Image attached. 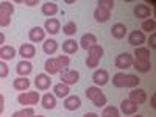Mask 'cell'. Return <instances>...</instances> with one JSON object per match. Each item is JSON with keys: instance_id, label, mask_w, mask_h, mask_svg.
I'll list each match as a JSON object with an SVG mask.
<instances>
[{"instance_id": "cell-1", "label": "cell", "mask_w": 156, "mask_h": 117, "mask_svg": "<svg viewBox=\"0 0 156 117\" xmlns=\"http://www.w3.org/2000/svg\"><path fill=\"white\" fill-rule=\"evenodd\" d=\"M70 64V58L67 55H59L56 58H48L44 62V69L47 75H55L59 73L62 69H67Z\"/></svg>"}, {"instance_id": "cell-2", "label": "cell", "mask_w": 156, "mask_h": 117, "mask_svg": "<svg viewBox=\"0 0 156 117\" xmlns=\"http://www.w3.org/2000/svg\"><path fill=\"white\" fill-rule=\"evenodd\" d=\"M139 83H140L139 76L133 75V73L119 72V73L112 75V86L114 87H131V89H134V87L139 86Z\"/></svg>"}, {"instance_id": "cell-3", "label": "cell", "mask_w": 156, "mask_h": 117, "mask_svg": "<svg viewBox=\"0 0 156 117\" xmlns=\"http://www.w3.org/2000/svg\"><path fill=\"white\" fill-rule=\"evenodd\" d=\"M103 47L101 45H98V44H95L94 47H90L89 50H87V58H86V66L89 67V69H95L97 66H98V62H100V59H101V56H103Z\"/></svg>"}, {"instance_id": "cell-4", "label": "cell", "mask_w": 156, "mask_h": 117, "mask_svg": "<svg viewBox=\"0 0 156 117\" xmlns=\"http://www.w3.org/2000/svg\"><path fill=\"white\" fill-rule=\"evenodd\" d=\"M39 100H41L39 92H20L17 95L19 105H23V106H34V105H37Z\"/></svg>"}, {"instance_id": "cell-5", "label": "cell", "mask_w": 156, "mask_h": 117, "mask_svg": "<svg viewBox=\"0 0 156 117\" xmlns=\"http://www.w3.org/2000/svg\"><path fill=\"white\" fill-rule=\"evenodd\" d=\"M59 73H61V83L67 84V86L76 84L78 81H80V72H78V70H72V69H62Z\"/></svg>"}, {"instance_id": "cell-6", "label": "cell", "mask_w": 156, "mask_h": 117, "mask_svg": "<svg viewBox=\"0 0 156 117\" xmlns=\"http://www.w3.org/2000/svg\"><path fill=\"white\" fill-rule=\"evenodd\" d=\"M133 55H129V53H120V55H117L115 59H114V66L117 69H120V70H125V69H129L133 66Z\"/></svg>"}, {"instance_id": "cell-7", "label": "cell", "mask_w": 156, "mask_h": 117, "mask_svg": "<svg viewBox=\"0 0 156 117\" xmlns=\"http://www.w3.org/2000/svg\"><path fill=\"white\" fill-rule=\"evenodd\" d=\"M92 81H94V86H98V87L108 84V81H109V73H108V70H106V69H97V70L92 73Z\"/></svg>"}, {"instance_id": "cell-8", "label": "cell", "mask_w": 156, "mask_h": 117, "mask_svg": "<svg viewBox=\"0 0 156 117\" xmlns=\"http://www.w3.org/2000/svg\"><path fill=\"white\" fill-rule=\"evenodd\" d=\"M145 33L142 30H133L128 36V44H131L133 47H140L142 44H145Z\"/></svg>"}, {"instance_id": "cell-9", "label": "cell", "mask_w": 156, "mask_h": 117, "mask_svg": "<svg viewBox=\"0 0 156 117\" xmlns=\"http://www.w3.org/2000/svg\"><path fill=\"white\" fill-rule=\"evenodd\" d=\"M34 86L37 90H47L51 86V78L47 73H37L34 78Z\"/></svg>"}, {"instance_id": "cell-10", "label": "cell", "mask_w": 156, "mask_h": 117, "mask_svg": "<svg viewBox=\"0 0 156 117\" xmlns=\"http://www.w3.org/2000/svg\"><path fill=\"white\" fill-rule=\"evenodd\" d=\"M44 30H45V33L55 36V34H58L59 30H61V22H59L56 17H50V19H47V20L44 22Z\"/></svg>"}, {"instance_id": "cell-11", "label": "cell", "mask_w": 156, "mask_h": 117, "mask_svg": "<svg viewBox=\"0 0 156 117\" xmlns=\"http://www.w3.org/2000/svg\"><path fill=\"white\" fill-rule=\"evenodd\" d=\"M129 100L134 101L136 105H144L147 101V92L140 87H134L131 92H129Z\"/></svg>"}, {"instance_id": "cell-12", "label": "cell", "mask_w": 156, "mask_h": 117, "mask_svg": "<svg viewBox=\"0 0 156 117\" xmlns=\"http://www.w3.org/2000/svg\"><path fill=\"white\" fill-rule=\"evenodd\" d=\"M153 14V11H151V8L148 6V5H145V3H137L136 6H134V16L137 17V19H150V16Z\"/></svg>"}, {"instance_id": "cell-13", "label": "cell", "mask_w": 156, "mask_h": 117, "mask_svg": "<svg viewBox=\"0 0 156 117\" xmlns=\"http://www.w3.org/2000/svg\"><path fill=\"white\" fill-rule=\"evenodd\" d=\"M28 39L31 42H44L45 41V30L41 27H33L28 31Z\"/></svg>"}, {"instance_id": "cell-14", "label": "cell", "mask_w": 156, "mask_h": 117, "mask_svg": "<svg viewBox=\"0 0 156 117\" xmlns=\"http://www.w3.org/2000/svg\"><path fill=\"white\" fill-rule=\"evenodd\" d=\"M97 44V36L94 33H84L80 39V47L84 48L86 51L90 48V47H94Z\"/></svg>"}, {"instance_id": "cell-15", "label": "cell", "mask_w": 156, "mask_h": 117, "mask_svg": "<svg viewBox=\"0 0 156 117\" xmlns=\"http://www.w3.org/2000/svg\"><path fill=\"white\" fill-rule=\"evenodd\" d=\"M81 106V98L78 95H67L64 98V108L67 111H76Z\"/></svg>"}, {"instance_id": "cell-16", "label": "cell", "mask_w": 156, "mask_h": 117, "mask_svg": "<svg viewBox=\"0 0 156 117\" xmlns=\"http://www.w3.org/2000/svg\"><path fill=\"white\" fill-rule=\"evenodd\" d=\"M17 53L23 58V59H31L34 55H36V47H34V44H22L20 47H19V51Z\"/></svg>"}, {"instance_id": "cell-17", "label": "cell", "mask_w": 156, "mask_h": 117, "mask_svg": "<svg viewBox=\"0 0 156 117\" xmlns=\"http://www.w3.org/2000/svg\"><path fill=\"white\" fill-rule=\"evenodd\" d=\"M137 108H139V105H136V103L131 101L129 98L122 100V103H120V111H122L125 115H133V114H136V112H137Z\"/></svg>"}, {"instance_id": "cell-18", "label": "cell", "mask_w": 156, "mask_h": 117, "mask_svg": "<svg viewBox=\"0 0 156 117\" xmlns=\"http://www.w3.org/2000/svg\"><path fill=\"white\" fill-rule=\"evenodd\" d=\"M131 67H134L140 73H147V72L151 70V62H150V59H137V58H134Z\"/></svg>"}, {"instance_id": "cell-19", "label": "cell", "mask_w": 156, "mask_h": 117, "mask_svg": "<svg viewBox=\"0 0 156 117\" xmlns=\"http://www.w3.org/2000/svg\"><path fill=\"white\" fill-rule=\"evenodd\" d=\"M33 70V64L27 59H22L20 62H17V66H16V72L19 76H28Z\"/></svg>"}, {"instance_id": "cell-20", "label": "cell", "mask_w": 156, "mask_h": 117, "mask_svg": "<svg viewBox=\"0 0 156 117\" xmlns=\"http://www.w3.org/2000/svg\"><path fill=\"white\" fill-rule=\"evenodd\" d=\"M109 17H111V11L101 8V6H97V8L94 9V19H95V22L105 23V22L109 20Z\"/></svg>"}, {"instance_id": "cell-21", "label": "cell", "mask_w": 156, "mask_h": 117, "mask_svg": "<svg viewBox=\"0 0 156 117\" xmlns=\"http://www.w3.org/2000/svg\"><path fill=\"white\" fill-rule=\"evenodd\" d=\"M16 55H17V51H16V48L12 45H2L0 47V59L2 61H9Z\"/></svg>"}, {"instance_id": "cell-22", "label": "cell", "mask_w": 156, "mask_h": 117, "mask_svg": "<svg viewBox=\"0 0 156 117\" xmlns=\"http://www.w3.org/2000/svg\"><path fill=\"white\" fill-rule=\"evenodd\" d=\"M41 105H42L44 109H55V106H56V97L53 94H50V92L44 94L41 97Z\"/></svg>"}, {"instance_id": "cell-23", "label": "cell", "mask_w": 156, "mask_h": 117, "mask_svg": "<svg viewBox=\"0 0 156 117\" xmlns=\"http://www.w3.org/2000/svg\"><path fill=\"white\" fill-rule=\"evenodd\" d=\"M42 50H44L45 55H55L56 50H58V42L55 41V39L48 37L42 42Z\"/></svg>"}, {"instance_id": "cell-24", "label": "cell", "mask_w": 156, "mask_h": 117, "mask_svg": "<svg viewBox=\"0 0 156 117\" xmlns=\"http://www.w3.org/2000/svg\"><path fill=\"white\" fill-rule=\"evenodd\" d=\"M41 11H42L44 16H47V17L50 19V17L56 16V12H58V5H56L55 2H45V3H42Z\"/></svg>"}, {"instance_id": "cell-25", "label": "cell", "mask_w": 156, "mask_h": 117, "mask_svg": "<svg viewBox=\"0 0 156 117\" xmlns=\"http://www.w3.org/2000/svg\"><path fill=\"white\" fill-rule=\"evenodd\" d=\"M69 92H70L69 86L64 84V83H58V84L53 86V95L56 98H66L69 95Z\"/></svg>"}, {"instance_id": "cell-26", "label": "cell", "mask_w": 156, "mask_h": 117, "mask_svg": "<svg viewBox=\"0 0 156 117\" xmlns=\"http://www.w3.org/2000/svg\"><path fill=\"white\" fill-rule=\"evenodd\" d=\"M111 34L114 39H123L125 34H126V27H125V23H120V22H117L112 25V28H111Z\"/></svg>"}, {"instance_id": "cell-27", "label": "cell", "mask_w": 156, "mask_h": 117, "mask_svg": "<svg viewBox=\"0 0 156 117\" xmlns=\"http://www.w3.org/2000/svg\"><path fill=\"white\" fill-rule=\"evenodd\" d=\"M30 80L27 76H17L14 81H12V87H14L16 90H20V92H23V90H27L30 87Z\"/></svg>"}, {"instance_id": "cell-28", "label": "cell", "mask_w": 156, "mask_h": 117, "mask_svg": "<svg viewBox=\"0 0 156 117\" xmlns=\"http://www.w3.org/2000/svg\"><path fill=\"white\" fill-rule=\"evenodd\" d=\"M76 50H78V42L75 41V39H67V41L62 42V51L67 56L69 55H75Z\"/></svg>"}, {"instance_id": "cell-29", "label": "cell", "mask_w": 156, "mask_h": 117, "mask_svg": "<svg viewBox=\"0 0 156 117\" xmlns=\"http://www.w3.org/2000/svg\"><path fill=\"white\" fill-rule=\"evenodd\" d=\"M84 94H86V97H87V100H90V101H94L100 94H103L101 92V89L98 87V86H89L86 90H84Z\"/></svg>"}, {"instance_id": "cell-30", "label": "cell", "mask_w": 156, "mask_h": 117, "mask_svg": "<svg viewBox=\"0 0 156 117\" xmlns=\"http://www.w3.org/2000/svg\"><path fill=\"white\" fill-rule=\"evenodd\" d=\"M133 55H134L133 58H137V59H150V50L145 47H136Z\"/></svg>"}, {"instance_id": "cell-31", "label": "cell", "mask_w": 156, "mask_h": 117, "mask_svg": "<svg viewBox=\"0 0 156 117\" xmlns=\"http://www.w3.org/2000/svg\"><path fill=\"white\" fill-rule=\"evenodd\" d=\"M0 12L11 17L12 14H14V5H12L11 2H0Z\"/></svg>"}, {"instance_id": "cell-32", "label": "cell", "mask_w": 156, "mask_h": 117, "mask_svg": "<svg viewBox=\"0 0 156 117\" xmlns=\"http://www.w3.org/2000/svg\"><path fill=\"white\" fill-rule=\"evenodd\" d=\"M101 117H120V111L115 106H105L101 112Z\"/></svg>"}, {"instance_id": "cell-33", "label": "cell", "mask_w": 156, "mask_h": 117, "mask_svg": "<svg viewBox=\"0 0 156 117\" xmlns=\"http://www.w3.org/2000/svg\"><path fill=\"white\" fill-rule=\"evenodd\" d=\"M33 115H34L33 106H27V108H23V109H20V111H16L11 117H33Z\"/></svg>"}, {"instance_id": "cell-34", "label": "cell", "mask_w": 156, "mask_h": 117, "mask_svg": "<svg viewBox=\"0 0 156 117\" xmlns=\"http://www.w3.org/2000/svg\"><path fill=\"white\" fill-rule=\"evenodd\" d=\"M154 28H156V20L154 19H145L142 22V31L154 33Z\"/></svg>"}, {"instance_id": "cell-35", "label": "cell", "mask_w": 156, "mask_h": 117, "mask_svg": "<svg viewBox=\"0 0 156 117\" xmlns=\"http://www.w3.org/2000/svg\"><path fill=\"white\" fill-rule=\"evenodd\" d=\"M62 33L64 34H67V36H73L75 33H76V23L75 22H67L66 25L62 27Z\"/></svg>"}, {"instance_id": "cell-36", "label": "cell", "mask_w": 156, "mask_h": 117, "mask_svg": "<svg viewBox=\"0 0 156 117\" xmlns=\"http://www.w3.org/2000/svg\"><path fill=\"white\" fill-rule=\"evenodd\" d=\"M114 5H115L114 0H98V2H97V6H101V8H105L108 11H112Z\"/></svg>"}, {"instance_id": "cell-37", "label": "cell", "mask_w": 156, "mask_h": 117, "mask_svg": "<svg viewBox=\"0 0 156 117\" xmlns=\"http://www.w3.org/2000/svg\"><path fill=\"white\" fill-rule=\"evenodd\" d=\"M9 75V67L5 61L0 59V78H6Z\"/></svg>"}, {"instance_id": "cell-38", "label": "cell", "mask_w": 156, "mask_h": 117, "mask_svg": "<svg viewBox=\"0 0 156 117\" xmlns=\"http://www.w3.org/2000/svg\"><path fill=\"white\" fill-rule=\"evenodd\" d=\"M9 23H11V17L0 12V27H8Z\"/></svg>"}, {"instance_id": "cell-39", "label": "cell", "mask_w": 156, "mask_h": 117, "mask_svg": "<svg viewBox=\"0 0 156 117\" xmlns=\"http://www.w3.org/2000/svg\"><path fill=\"white\" fill-rule=\"evenodd\" d=\"M148 44H150V48H151V50H156V33H151V34H150Z\"/></svg>"}, {"instance_id": "cell-40", "label": "cell", "mask_w": 156, "mask_h": 117, "mask_svg": "<svg viewBox=\"0 0 156 117\" xmlns=\"http://www.w3.org/2000/svg\"><path fill=\"white\" fill-rule=\"evenodd\" d=\"M3 111H5V97L3 94H0V115L3 114Z\"/></svg>"}, {"instance_id": "cell-41", "label": "cell", "mask_w": 156, "mask_h": 117, "mask_svg": "<svg viewBox=\"0 0 156 117\" xmlns=\"http://www.w3.org/2000/svg\"><path fill=\"white\" fill-rule=\"evenodd\" d=\"M22 3L28 5V6H34V5H37V0H25V2H22Z\"/></svg>"}, {"instance_id": "cell-42", "label": "cell", "mask_w": 156, "mask_h": 117, "mask_svg": "<svg viewBox=\"0 0 156 117\" xmlns=\"http://www.w3.org/2000/svg\"><path fill=\"white\" fill-rule=\"evenodd\" d=\"M154 100H156V94H151V97H150V106H151V108H156Z\"/></svg>"}, {"instance_id": "cell-43", "label": "cell", "mask_w": 156, "mask_h": 117, "mask_svg": "<svg viewBox=\"0 0 156 117\" xmlns=\"http://www.w3.org/2000/svg\"><path fill=\"white\" fill-rule=\"evenodd\" d=\"M83 117H100V115H98L97 112H86Z\"/></svg>"}, {"instance_id": "cell-44", "label": "cell", "mask_w": 156, "mask_h": 117, "mask_svg": "<svg viewBox=\"0 0 156 117\" xmlns=\"http://www.w3.org/2000/svg\"><path fill=\"white\" fill-rule=\"evenodd\" d=\"M5 44V34L2 33V31H0V47H2Z\"/></svg>"}, {"instance_id": "cell-45", "label": "cell", "mask_w": 156, "mask_h": 117, "mask_svg": "<svg viewBox=\"0 0 156 117\" xmlns=\"http://www.w3.org/2000/svg\"><path fill=\"white\" fill-rule=\"evenodd\" d=\"M133 117H144V115H139V114H133Z\"/></svg>"}, {"instance_id": "cell-46", "label": "cell", "mask_w": 156, "mask_h": 117, "mask_svg": "<svg viewBox=\"0 0 156 117\" xmlns=\"http://www.w3.org/2000/svg\"><path fill=\"white\" fill-rule=\"evenodd\" d=\"M33 117H45V115H36V114H34V115H33Z\"/></svg>"}]
</instances>
